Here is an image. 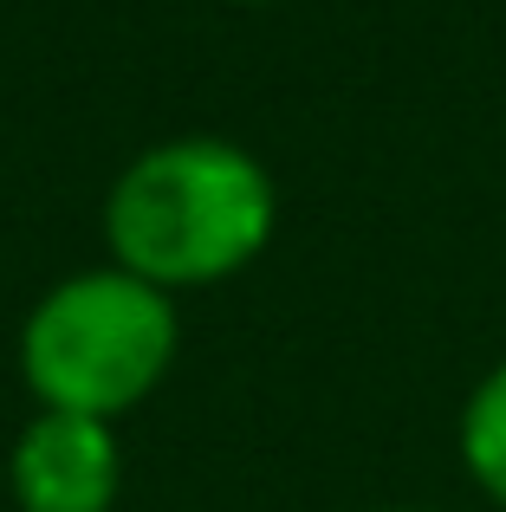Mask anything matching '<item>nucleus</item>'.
Listing matches in <instances>:
<instances>
[{
	"label": "nucleus",
	"mask_w": 506,
	"mask_h": 512,
	"mask_svg": "<svg viewBox=\"0 0 506 512\" xmlns=\"http://www.w3.org/2000/svg\"><path fill=\"white\" fill-rule=\"evenodd\" d=\"M461 461H468L474 487L506 512V363L474 383L468 409H461Z\"/></svg>",
	"instance_id": "20e7f679"
},
{
	"label": "nucleus",
	"mask_w": 506,
	"mask_h": 512,
	"mask_svg": "<svg viewBox=\"0 0 506 512\" xmlns=\"http://www.w3.org/2000/svg\"><path fill=\"white\" fill-rule=\"evenodd\" d=\"M7 487L20 512H111L124 487V448L98 415L39 409L13 441Z\"/></svg>",
	"instance_id": "7ed1b4c3"
},
{
	"label": "nucleus",
	"mask_w": 506,
	"mask_h": 512,
	"mask_svg": "<svg viewBox=\"0 0 506 512\" xmlns=\"http://www.w3.org/2000/svg\"><path fill=\"white\" fill-rule=\"evenodd\" d=\"M390 512H416V506H390Z\"/></svg>",
	"instance_id": "423d86ee"
},
{
	"label": "nucleus",
	"mask_w": 506,
	"mask_h": 512,
	"mask_svg": "<svg viewBox=\"0 0 506 512\" xmlns=\"http://www.w3.org/2000/svg\"><path fill=\"white\" fill-rule=\"evenodd\" d=\"M182 344L176 299L124 266L72 273L26 312L20 325V376L39 409L111 415L137 409L169 376Z\"/></svg>",
	"instance_id": "f03ea898"
},
{
	"label": "nucleus",
	"mask_w": 506,
	"mask_h": 512,
	"mask_svg": "<svg viewBox=\"0 0 506 512\" xmlns=\"http://www.w3.org/2000/svg\"><path fill=\"white\" fill-rule=\"evenodd\" d=\"M279 221L273 175L253 150L228 137H176L143 150L111 182L104 240L111 266L163 286H221L266 253Z\"/></svg>",
	"instance_id": "f257e3e1"
},
{
	"label": "nucleus",
	"mask_w": 506,
	"mask_h": 512,
	"mask_svg": "<svg viewBox=\"0 0 506 512\" xmlns=\"http://www.w3.org/2000/svg\"><path fill=\"white\" fill-rule=\"evenodd\" d=\"M234 7H260V0H234Z\"/></svg>",
	"instance_id": "39448f33"
}]
</instances>
